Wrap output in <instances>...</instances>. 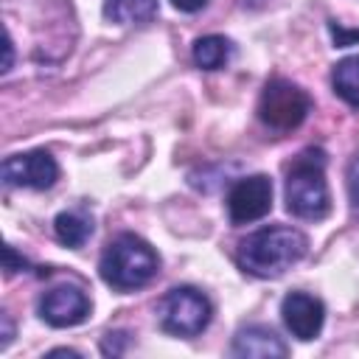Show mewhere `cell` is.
Listing matches in <instances>:
<instances>
[{"label": "cell", "instance_id": "1", "mask_svg": "<svg viewBox=\"0 0 359 359\" xmlns=\"http://www.w3.org/2000/svg\"><path fill=\"white\" fill-rule=\"evenodd\" d=\"M309 252V238L294 227H264L238 244V266L255 278H278Z\"/></svg>", "mask_w": 359, "mask_h": 359}, {"label": "cell", "instance_id": "2", "mask_svg": "<svg viewBox=\"0 0 359 359\" xmlns=\"http://www.w3.org/2000/svg\"><path fill=\"white\" fill-rule=\"evenodd\" d=\"M160 269L157 252L135 233H123L112 238L98 261V272L107 286L118 292H132L146 286Z\"/></svg>", "mask_w": 359, "mask_h": 359}, {"label": "cell", "instance_id": "3", "mask_svg": "<svg viewBox=\"0 0 359 359\" xmlns=\"http://www.w3.org/2000/svg\"><path fill=\"white\" fill-rule=\"evenodd\" d=\"M325 154L323 149H306L286 174V210L297 219L320 222L331 210L325 185Z\"/></svg>", "mask_w": 359, "mask_h": 359}, {"label": "cell", "instance_id": "4", "mask_svg": "<svg viewBox=\"0 0 359 359\" xmlns=\"http://www.w3.org/2000/svg\"><path fill=\"white\" fill-rule=\"evenodd\" d=\"M210 300L194 289V286H177L171 289L160 306H157V317L163 331L174 334V337H196L208 328L210 323Z\"/></svg>", "mask_w": 359, "mask_h": 359}, {"label": "cell", "instance_id": "5", "mask_svg": "<svg viewBox=\"0 0 359 359\" xmlns=\"http://www.w3.org/2000/svg\"><path fill=\"white\" fill-rule=\"evenodd\" d=\"M309 109H311L309 95L286 79L266 81L261 101H258V118L275 132H289V129L300 126L303 118L309 115Z\"/></svg>", "mask_w": 359, "mask_h": 359}, {"label": "cell", "instance_id": "6", "mask_svg": "<svg viewBox=\"0 0 359 359\" xmlns=\"http://www.w3.org/2000/svg\"><path fill=\"white\" fill-rule=\"evenodd\" d=\"M3 182L8 188H34V191H45L56 182L59 177V165L56 160L36 149V151H25V154H11L3 160Z\"/></svg>", "mask_w": 359, "mask_h": 359}, {"label": "cell", "instance_id": "7", "mask_svg": "<svg viewBox=\"0 0 359 359\" xmlns=\"http://www.w3.org/2000/svg\"><path fill=\"white\" fill-rule=\"evenodd\" d=\"M272 210V182L264 174L238 180L227 194V213L233 224H250Z\"/></svg>", "mask_w": 359, "mask_h": 359}, {"label": "cell", "instance_id": "8", "mask_svg": "<svg viewBox=\"0 0 359 359\" xmlns=\"http://www.w3.org/2000/svg\"><path fill=\"white\" fill-rule=\"evenodd\" d=\"M87 314H90V300L84 289L73 283L53 286L39 297V317L53 328L79 325L81 320H87Z\"/></svg>", "mask_w": 359, "mask_h": 359}, {"label": "cell", "instance_id": "9", "mask_svg": "<svg viewBox=\"0 0 359 359\" xmlns=\"http://www.w3.org/2000/svg\"><path fill=\"white\" fill-rule=\"evenodd\" d=\"M280 317L286 323V328L292 331V337L309 342L323 331V320H325V309L314 294L306 292H292L283 297L280 303Z\"/></svg>", "mask_w": 359, "mask_h": 359}, {"label": "cell", "instance_id": "10", "mask_svg": "<svg viewBox=\"0 0 359 359\" xmlns=\"http://www.w3.org/2000/svg\"><path fill=\"white\" fill-rule=\"evenodd\" d=\"M230 351H233V356H244V359H283L286 356L283 339L266 325L238 328Z\"/></svg>", "mask_w": 359, "mask_h": 359}, {"label": "cell", "instance_id": "11", "mask_svg": "<svg viewBox=\"0 0 359 359\" xmlns=\"http://www.w3.org/2000/svg\"><path fill=\"white\" fill-rule=\"evenodd\" d=\"M157 14V0H104V17L121 25L149 22Z\"/></svg>", "mask_w": 359, "mask_h": 359}, {"label": "cell", "instance_id": "12", "mask_svg": "<svg viewBox=\"0 0 359 359\" xmlns=\"http://www.w3.org/2000/svg\"><path fill=\"white\" fill-rule=\"evenodd\" d=\"M56 238L67 247H81L90 236H93V219L84 210H65L56 216L53 222Z\"/></svg>", "mask_w": 359, "mask_h": 359}, {"label": "cell", "instance_id": "13", "mask_svg": "<svg viewBox=\"0 0 359 359\" xmlns=\"http://www.w3.org/2000/svg\"><path fill=\"white\" fill-rule=\"evenodd\" d=\"M230 56H233V45L224 36L210 34V36H199L194 42V62L202 70H219L230 62Z\"/></svg>", "mask_w": 359, "mask_h": 359}, {"label": "cell", "instance_id": "14", "mask_svg": "<svg viewBox=\"0 0 359 359\" xmlns=\"http://www.w3.org/2000/svg\"><path fill=\"white\" fill-rule=\"evenodd\" d=\"M331 84H334V93L348 101L351 107L359 109V53L356 56H345L334 65V73H331Z\"/></svg>", "mask_w": 359, "mask_h": 359}, {"label": "cell", "instance_id": "15", "mask_svg": "<svg viewBox=\"0 0 359 359\" xmlns=\"http://www.w3.org/2000/svg\"><path fill=\"white\" fill-rule=\"evenodd\" d=\"M123 348H126V334H123V331H109V334L104 337V342H101V351H104L107 356H121Z\"/></svg>", "mask_w": 359, "mask_h": 359}, {"label": "cell", "instance_id": "16", "mask_svg": "<svg viewBox=\"0 0 359 359\" xmlns=\"http://www.w3.org/2000/svg\"><path fill=\"white\" fill-rule=\"evenodd\" d=\"M348 196L353 202V208H359V154L348 163Z\"/></svg>", "mask_w": 359, "mask_h": 359}, {"label": "cell", "instance_id": "17", "mask_svg": "<svg viewBox=\"0 0 359 359\" xmlns=\"http://www.w3.org/2000/svg\"><path fill=\"white\" fill-rule=\"evenodd\" d=\"M3 266H6V272L11 275V272L25 269L28 264H25V258H22V255H17V252H14V247H6V250H3Z\"/></svg>", "mask_w": 359, "mask_h": 359}, {"label": "cell", "instance_id": "18", "mask_svg": "<svg viewBox=\"0 0 359 359\" xmlns=\"http://www.w3.org/2000/svg\"><path fill=\"white\" fill-rule=\"evenodd\" d=\"M331 34H334V42H337L339 48L359 42V31H345V28H342V25H337V22H331Z\"/></svg>", "mask_w": 359, "mask_h": 359}, {"label": "cell", "instance_id": "19", "mask_svg": "<svg viewBox=\"0 0 359 359\" xmlns=\"http://www.w3.org/2000/svg\"><path fill=\"white\" fill-rule=\"evenodd\" d=\"M171 3H174V8H180V11H188V14H191V11H199L208 0H171Z\"/></svg>", "mask_w": 359, "mask_h": 359}, {"label": "cell", "instance_id": "20", "mask_svg": "<svg viewBox=\"0 0 359 359\" xmlns=\"http://www.w3.org/2000/svg\"><path fill=\"white\" fill-rule=\"evenodd\" d=\"M11 342V320L8 314H3V339H0V348H6Z\"/></svg>", "mask_w": 359, "mask_h": 359}, {"label": "cell", "instance_id": "21", "mask_svg": "<svg viewBox=\"0 0 359 359\" xmlns=\"http://www.w3.org/2000/svg\"><path fill=\"white\" fill-rule=\"evenodd\" d=\"M11 70V36L6 34V62H3V73Z\"/></svg>", "mask_w": 359, "mask_h": 359}, {"label": "cell", "instance_id": "22", "mask_svg": "<svg viewBox=\"0 0 359 359\" xmlns=\"http://www.w3.org/2000/svg\"><path fill=\"white\" fill-rule=\"evenodd\" d=\"M48 356H73V359H76V356H79V351H70V348H56V351H50Z\"/></svg>", "mask_w": 359, "mask_h": 359}]
</instances>
